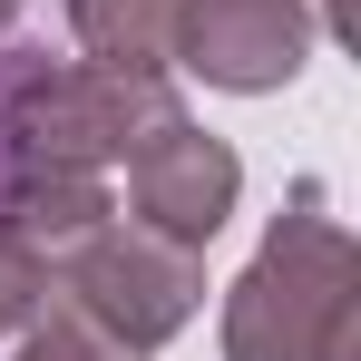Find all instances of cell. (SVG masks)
I'll return each mask as SVG.
<instances>
[{"instance_id":"cell-2","label":"cell","mask_w":361,"mask_h":361,"mask_svg":"<svg viewBox=\"0 0 361 361\" xmlns=\"http://www.w3.org/2000/svg\"><path fill=\"white\" fill-rule=\"evenodd\" d=\"M185 98L166 78H137V68H98V59H49L39 39H20L10 68V147L20 157H49V166H127L157 127H176Z\"/></svg>"},{"instance_id":"cell-3","label":"cell","mask_w":361,"mask_h":361,"mask_svg":"<svg viewBox=\"0 0 361 361\" xmlns=\"http://www.w3.org/2000/svg\"><path fill=\"white\" fill-rule=\"evenodd\" d=\"M49 302H59L68 322H88L118 361H147V352H166L185 322H195V302H205V254L108 215L88 244H68L59 264H49Z\"/></svg>"},{"instance_id":"cell-10","label":"cell","mask_w":361,"mask_h":361,"mask_svg":"<svg viewBox=\"0 0 361 361\" xmlns=\"http://www.w3.org/2000/svg\"><path fill=\"white\" fill-rule=\"evenodd\" d=\"M10 20H20V0H0V39H10Z\"/></svg>"},{"instance_id":"cell-1","label":"cell","mask_w":361,"mask_h":361,"mask_svg":"<svg viewBox=\"0 0 361 361\" xmlns=\"http://www.w3.org/2000/svg\"><path fill=\"white\" fill-rule=\"evenodd\" d=\"M225 361H361V254L322 185H293L225 293Z\"/></svg>"},{"instance_id":"cell-8","label":"cell","mask_w":361,"mask_h":361,"mask_svg":"<svg viewBox=\"0 0 361 361\" xmlns=\"http://www.w3.org/2000/svg\"><path fill=\"white\" fill-rule=\"evenodd\" d=\"M10 342H20L10 361H118L108 342H98V332H88V322H68L59 302H49V312H39L30 332H10Z\"/></svg>"},{"instance_id":"cell-9","label":"cell","mask_w":361,"mask_h":361,"mask_svg":"<svg viewBox=\"0 0 361 361\" xmlns=\"http://www.w3.org/2000/svg\"><path fill=\"white\" fill-rule=\"evenodd\" d=\"M10 68H20V39H0V185L20 166V147H10Z\"/></svg>"},{"instance_id":"cell-4","label":"cell","mask_w":361,"mask_h":361,"mask_svg":"<svg viewBox=\"0 0 361 361\" xmlns=\"http://www.w3.org/2000/svg\"><path fill=\"white\" fill-rule=\"evenodd\" d=\"M312 59V10L302 0H176V68L205 88H293Z\"/></svg>"},{"instance_id":"cell-5","label":"cell","mask_w":361,"mask_h":361,"mask_svg":"<svg viewBox=\"0 0 361 361\" xmlns=\"http://www.w3.org/2000/svg\"><path fill=\"white\" fill-rule=\"evenodd\" d=\"M235 195H244L235 147L205 137L195 118L157 127V137L127 157V225H147V235H166V244H195V254H205V244L225 235Z\"/></svg>"},{"instance_id":"cell-7","label":"cell","mask_w":361,"mask_h":361,"mask_svg":"<svg viewBox=\"0 0 361 361\" xmlns=\"http://www.w3.org/2000/svg\"><path fill=\"white\" fill-rule=\"evenodd\" d=\"M39 312H49V264H39L30 244L0 235V342H10V332H30Z\"/></svg>"},{"instance_id":"cell-6","label":"cell","mask_w":361,"mask_h":361,"mask_svg":"<svg viewBox=\"0 0 361 361\" xmlns=\"http://www.w3.org/2000/svg\"><path fill=\"white\" fill-rule=\"evenodd\" d=\"M68 39L98 68L166 78L176 68V0H68Z\"/></svg>"}]
</instances>
